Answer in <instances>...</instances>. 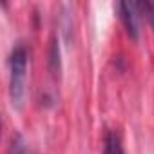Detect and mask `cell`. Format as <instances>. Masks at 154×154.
Returning a JSON list of instances; mask_svg holds the SVG:
<instances>
[{
	"instance_id": "cell-1",
	"label": "cell",
	"mask_w": 154,
	"mask_h": 154,
	"mask_svg": "<svg viewBox=\"0 0 154 154\" xmlns=\"http://www.w3.org/2000/svg\"><path fill=\"white\" fill-rule=\"evenodd\" d=\"M27 62H29V51L24 42H18L13 45L8 65H9V98L13 107H20L24 100L26 91V76H27Z\"/></svg>"
},
{
	"instance_id": "cell-2",
	"label": "cell",
	"mask_w": 154,
	"mask_h": 154,
	"mask_svg": "<svg viewBox=\"0 0 154 154\" xmlns=\"http://www.w3.org/2000/svg\"><path fill=\"white\" fill-rule=\"evenodd\" d=\"M116 9H118V15H120V20L127 31V35L131 38H138L140 35V24H138V9H140V4H134V2H118L116 4Z\"/></svg>"
},
{
	"instance_id": "cell-3",
	"label": "cell",
	"mask_w": 154,
	"mask_h": 154,
	"mask_svg": "<svg viewBox=\"0 0 154 154\" xmlns=\"http://www.w3.org/2000/svg\"><path fill=\"white\" fill-rule=\"evenodd\" d=\"M103 154H123L122 138L116 131H109L103 140Z\"/></svg>"
},
{
	"instance_id": "cell-4",
	"label": "cell",
	"mask_w": 154,
	"mask_h": 154,
	"mask_svg": "<svg viewBox=\"0 0 154 154\" xmlns=\"http://www.w3.org/2000/svg\"><path fill=\"white\" fill-rule=\"evenodd\" d=\"M9 154H29L27 145L20 134H13L11 143H9Z\"/></svg>"
},
{
	"instance_id": "cell-5",
	"label": "cell",
	"mask_w": 154,
	"mask_h": 154,
	"mask_svg": "<svg viewBox=\"0 0 154 154\" xmlns=\"http://www.w3.org/2000/svg\"><path fill=\"white\" fill-rule=\"evenodd\" d=\"M140 8L147 13V18L150 22V27L154 31V2H145V4H140Z\"/></svg>"
}]
</instances>
